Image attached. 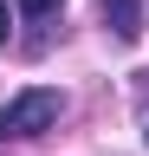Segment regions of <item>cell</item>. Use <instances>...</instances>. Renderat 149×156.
<instances>
[{
    "mask_svg": "<svg viewBox=\"0 0 149 156\" xmlns=\"http://www.w3.org/2000/svg\"><path fill=\"white\" fill-rule=\"evenodd\" d=\"M59 117H65V91L32 85V91H20V98L0 104V143H7V136H39V130L59 124Z\"/></svg>",
    "mask_w": 149,
    "mask_h": 156,
    "instance_id": "1",
    "label": "cell"
},
{
    "mask_svg": "<svg viewBox=\"0 0 149 156\" xmlns=\"http://www.w3.org/2000/svg\"><path fill=\"white\" fill-rule=\"evenodd\" d=\"M104 26H110V33L130 46V39L143 33V26H136V0H104Z\"/></svg>",
    "mask_w": 149,
    "mask_h": 156,
    "instance_id": "2",
    "label": "cell"
},
{
    "mask_svg": "<svg viewBox=\"0 0 149 156\" xmlns=\"http://www.w3.org/2000/svg\"><path fill=\"white\" fill-rule=\"evenodd\" d=\"M59 7H65V0H20V13H32V20H52Z\"/></svg>",
    "mask_w": 149,
    "mask_h": 156,
    "instance_id": "3",
    "label": "cell"
},
{
    "mask_svg": "<svg viewBox=\"0 0 149 156\" xmlns=\"http://www.w3.org/2000/svg\"><path fill=\"white\" fill-rule=\"evenodd\" d=\"M7 33H13V7L0 0V46H7Z\"/></svg>",
    "mask_w": 149,
    "mask_h": 156,
    "instance_id": "4",
    "label": "cell"
}]
</instances>
